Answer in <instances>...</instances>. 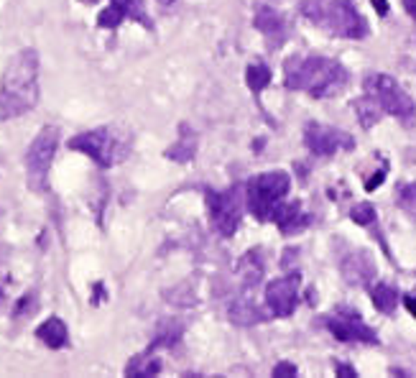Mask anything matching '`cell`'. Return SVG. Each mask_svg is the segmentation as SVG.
<instances>
[{
	"label": "cell",
	"instance_id": "cell-1",
	"mask_svg": "<svg viewBox=\"0 0 416 378\" xmlns=\"http://www.w3.org/2000/svg\"><path fill=\"white\" fill-rule=\"evenodd\" d=\"M38 103V54L36 49H21L8 61L0 85V120L18 118L34 110Z\"/></svg>",
	"mask_w": 416,
	"mask_h": 378
},
{
	"label": "cell",
	"instance_id": "cell-2",
	"mask_svg": "<svg viewBox=\"0 0 416 378\" xmlns=\"http://www.w3.org/2000/svg\"><path fill=\"white\" fill-rule=\"evenodd\" d=\"M348 69L325 57H294L286 61L283 82L289 89H302L312 97H332L348 85Z\"/></svg>",
	"mask_w": 416,
	"mask_h": 378
},
{
	"label": "cell",
	"instance_id": "cell-3",
	"mask_svg": "<svg viewBox=\"0 0 416 378\" xmlns=\"http://www.w3.org/2000/svg\"><path fill=\"white\" fill-rule=\"evenodd\" d=\"M302 13L312 23L342 38H365L368 21L350 0H304Z\"/></svg>",
	"mask_w": 416,
	"mask_h": 378
},
{
	"label": "cell",
	"instance_id": "cell-4",
	"mask_svg": "<svg viewBox=\"0 0 416 378\" xmlns=\"http://www.w3.org/2000/svg\"><path fill=\"white\" fill-rule=\"evenodd\" d=\"M69 149L82 151L103 169H107V166L126 161L128 151H131V136L115 131V128H92V131L69 138Z\"/></svg>",
	"mask_w": 416,
	"mask_h": 378
},
{
	"label": "cell",
	"instance_id": "cell-5",
	"mask_svg": "<svg viewBox=\"0 0 416 378\" xmlns=\"http://www.w3.org/2000/svg\"><path fill=\"white\" fill-rule=\"evenodd\" d=\"M291 179L286 171H268L248 182V208L258 220H271L276 208L289 194Z\"/></svg>",
	"mask_w": 416,
	"mask_h": 378
},
{
	"label": "cell",
	"instance_id": "cell-6",
	"mask_svg": "<svg viewBox=\"0 0 416 378\" xmlns=\"http://www.w3.org/2000/svg\"><path fill=\"white\" fill-rule=\"evenodd\" d=\"M57 149H59V128L57 126H44L31 141L29 154H26V179L34 192H46L49 169H52Z\"/></svg>",
	"mask_w": 416,
	"mask_h": 378
},
{
	"label": "cell",
	"instance_id": "cell-7",
	"mask_svg": "<svg viewBox=\"0 0 416 378\" xmlns=\"http://www.w3.org/2000/svg\"><path fill=\"white\" fill-rule=\"evenodd\" d=\"M365 89L371 92L388 115H396L401 120H411L416 115V105L406 92L401 89V85L388 75H368L365 77Z\"/></svg>",
	"mask_w": 416,
	"mask_h": 378
},
{
	"label": "cell",
	"instance_id": "cell-8",
	"mask_svg": "<svg viewBox=\"0 0 416 378\" xmlns=\"http://www.w3.org/2000/svg\"><path fill=\"white\" fill-rule=\"evenodd\" d=\"M207 205H209V220L217 228V233L230 238L238 230L240 215H243L240 189L232 187L228 192H207Z\"/></svg>",
	"mask_w": 416,
	"mask_h": 378
},
{
	"label": "cell",
	"instance_id": "cell-9",
	"mask_svg": "<svg viewBox=\"0 0 416 378\" xmlns=\"http://www.w3.org/2000/svg\"><path fill=\"white\" fill-rule=\"evenodd\" d=\"M304 143L306 149L317 156H332L340 149H352L355 141L348 133H342L337 128L322 126V123H306L304 128Z\"/></svg>",
	"mask_w": 416,
	"mask_h": 378
},
{
	"label": "cell",
	"instance_id": "cell-10",
	"mask_svg": "<svg viewBox=\"0 0 416 378\" xmlns=\"http://www.w3.org/2000/svg\"><path fill=\"white\" fill-rule=\"evenodd\" d=\"M325 325H327L329 333L342 342H368V345H376V342H378V335L373 333L368 325L360 322L357 312L340 310L337 314L325 319Z\"/></svg>",
	"mask_w": 416,
	"mask_h": 378
},
{
	"label": "cell",
	"instance_id": "cell-11",
	"mask_svg": "<svg viewBox=\"0 0 416 378\" xmlns=\"http://www.w3.org/2000/svg\"><path fill=\"white\" fill-rule=\"evenodd\" d=\"M299 276H283V279H276L266 286V304L268 310L274 312L276 317H289L297 310L299 302Z\"/></svg>",
	"mask_w": 416,
	"mask_h": 378
},
{
	"label": "cell",
	"instance_id": "cell-12",
	"mask_svg": "<svg viewBox=\"0 0 416 378\" xmlns=\"http://www.w3.org/2000/svg\"><path fill=\"white\" fill-rule=\"evenodd\" d=\"M373 274H376V266H373L371 256L365 251L350 253L348 259L342 261V276L352 286H365L373 279Z\"/></svg>",
	"mask_w": 416,
	"mask_h": 378
},
{
	"label": "cell",
	"instance_id": "cell-13",
	"mask_svg": "<svg viewBox=\"0 0 416 378\" xmlns=\"http://www.w3.org/2000/svg\"><path fill=\"white\" fill-rule=\"evenodd\" d=\"M255 29L263 34V36L271 41L274 46H278L286 38V21L281 18V13L278 10H274V8L268 6H258V10H255Z\"/></svg>",
	"mask_w": 416,
	"mask_h": 378
},
{
	"label": "cell",
	"instance_id": "cell-14",
	"mask_svg": "<svg viewBox=\"0 0 416 378\" xmlns=\"http://www.w3.org/2000/svg\"><path fill=\"white\" fill-rule=\"evenodd\" d=\"M271 220L278 225V230H281L283 235L299 233V230L306 228V223H309V217H306V212L302 210V205H299V202H291V205H283V208L278 205Z\"/></svg>",
	"mask_w": 416,
	"mask_h": 378
},
{
	"label": "cell",
	"instance_id": "cell-15",
	"mask_svg": "<svg viewBox=\"0 0 416 378\" xmlns=\"http://www.w3.org/2000/svg\"><path fill=\"white\" fill-rule=\"evenodd\" d=\"M36 335H38V340L44 342L46 348H52V350L64 348V345H67V340H69L67 325H64L59 317H49L46 322H41V325H38V330H36Z\"/></svg>",
	"mask_w": 416,
	"mask_h": 378
},
{
	"label": "cell",
	"instance_id": "cell-16",
	"mask_svg": "<svg viewBox=\"0 0 416 378\" xmlns=\"http://www.w3.org/2000/svg\"><path fill=\"white\" fill-rule=\"evenodd\" d=\"M228 317H230L232 325H240V327H253V325H260L266 314L260 307L251 302V299H238V302L230 304V312H228Z\"/></svg>",
	"mask_w": 416,
	"mask_h": 378
},
{
	"label": "cell",
	"instance_id": "cell-17",
	"mask_svg": "<svg viewBox=\"0 0 416 378\" xmlns=\"http://www.w3.org/2000/svg\"><path fill=\"white\" fill-rule=\"evenodd\" d=\"M352 110H355L357 120H360V126L363 128H373L380 118H383V112H386L383 110V105H380L371 92H368L365 97H360V100H355V103H352Z\"/></svg>",
	"mask_w": 416,
	"mask_h": 378
},
{
	"label": "cell",
	"instance_id": "cell-18",
	"mask_svg": "<svg viewBox=\"0 0 416 378\" xmlns=\"http://www.w3.org/2000/svg\"><path fill=\"white\" fill-rule=\"evenodd\" d=\"M126 18H128L126 0H112L110 6L97 15V26H100V29H118L120 21H126Z\"/></svg>",
	"mask_w": 416,
	"mask_h": 378
},
{
	"label": "cell",
	"instance_id": "cell-19",
	"mask_svg": "<svg viewBox=\"0 0 416 378\" xmlns=\"http://www.w3.org/2000/svg\"><path fill=\"white\" fill-rule=\"evenodd\" d=\"M240 276H243V286L246 289H253L255 284L263 279V266H260V259H258V253H248L246 259L240 261Z\"/></svg>",
	"mask_w": 416,
	"mask_h": 378
},
{
	"label": "cell",
	"instance_id": "cell-20",
	"mask_svg": "<svg viewBox=\"0 0 416 378\" xmlns=\"http://www.w3.org/2000/svg\"><path fill=\"white\" fill-rule=\"evenodd\" d=\"M158 371H161V361L156 356H151V353L135 356L126 368L128 376H156Z\"/></svg>",
	"mask_w": 416,
	"mask_h": 378
},
{
	"label": "cell",
	"instance_id": "cell-21",
	"mask_svg": "<svg viewBox=\"0 0 416 378\" xmlns=\"http://www.w3.org/2000/svg\"><path fill=\"white\" fill-rule=\"evenodd\" d=\"M194 151H197V138H194V133L189 131V128H184L179 143H174V146L166 151V156L174 159V161H189V159L194 156Z\"/></svg>",
	"mask_w": 416,
	"mask_h": 378
},
{
	"label": "cell",
	"instance_id": "cell-22",
	"mask_svg": "<svg viewBox=\"0 0 416 378\" xmlns=\"http://www.w3.org/2000/svg\"><path fill=\"white\" fill-rule=\"evenodd\" d=\"M371 299H373V307L383 314H391L396 310V302H399V294L396 289H391L388 284H378V286H373L371 291Z\"/></svg>",
	"mask_w": 416,
	"mask_h": 378
},
{
	"label": "cell",
	"instance_id": "cell-23",
	"mask_svg": "<svg viewBox=\"0 0 416 378\" xmlns=\"http://www.w3.org/2000/svg\"><path fill=\"white\" fill-rule=\"evenodd\" d=\"M246 82H248V87H251L253 92H260V89L271 82V69H268L266 64H260V61H253L251 67H248V72H246Z\"/></svg>",
	"mask_w": 416,
	"mask_h": 378
},
{
	"label": "cell",
	"instance_id": "cell-24",
	"mask_svg": "<svg viewBox=\"0 0 416 378\" xmlns=\"http://www.w3.org/2000/svg\"><path fill=\"white\" fill-rule=\"evenodd\" d=\"M350 217H352V223H357V225H371L373 220H376V208L368 205V202H360V205L352 208Z\"/></svg>",
	"mask_w": 416,
	"mask_h": 378
},
{
	"label": "cell",
	"instance_id": "cell-25",
	"mask_svg": "<svg viewBox=\"0 0 416 378\" xmlns=\"http://www.w3.org/2000/svg\"><path fill=\"white\" fill-rule=\"evenodd\" d=\"M36 307H38L36 294H34V291H29V294H26V297H23L21 302L15 304V317H21V319L31 317V314L36 312Z\"/></svg>",
	"mask_w": 416,
	"mask_h": 378
},
{
	"label": "cell",
	"instance_id": "cell-26",
	"mask_svg": "<svg viewBox=\"0 0 416 378\" xmlns=\"http://www.w3.org/2000/svg\"><path fill=\"white\" fill-rule=\"evenodd\" d=\"M274 376L276 378H291V376H297V365L286 363V361H283V363H278L274 368Z\"/></svg>",
	"mask_w": 416,
	"mask_h": 378
},
{
	"label": "cell",
	"instance_id": "cell-27",
	"mask_svg": "<svg viewBox=\"0 0 416 378\" xmlns=\"http://www.w3.org/2000/svg\"><path fill=\"white\" fill-rule=\"evenodd\" d=\"M383 179H386V166H383V169H380L378 174H376V177H371L368 182H365V189H368V192H373L376 187L383 184Z\"/></svg>",
	"mask_w": 416,
	"mask_h": 378
},
{
	"label": "cell",
	"instance_id": "cell-28",
	"mask_svg": "<svg viewBox=\"0 0 416 378\" xmlns=\"http://www.w3.org/2000/svg\"><path fill=\"white\" fill-rule=\"evenodd\" d=\"M401 200L409 202V205H414V208H416V182H414V184L403 187V189H401Z\"/></svg>",
	"mask_w": 416,
	"mask_h": 378
},
{
	"label": "cell",
	"instance_id": "cell-29",
	"mask_svg": "<svg viewBox=\"0 0 416 378\" xmlns=\"http://www.w3.org/2000/svg\"><path fill=\"white\" fill-rule=\"evenodd\" d=\"M337 373H340L342 378H355V376H357L355 368H350V365H345V363L337 365Z\"/></svg>",
	"mask_w": 416,
	"mask_h": 378
},
{
	"label": "cell",
	"instance_id": "cell-30",
	"mask_svg": "<svg viewBox=\"0 0 416 378\" xmlns=\"http://www.w3.org/2000/svg\"><path fill=\"white\" fill-rule=\"evenodd\" d=\"M371 3L376 6L378 15H388V0H371Z\"/></svg>",
	"mask_w": 416,
	"mask_h": 378
},
{
	"label": "cell",
	"instance_id": "cell-31",
	"mask_svg": "<svg viewBox=\"0 0 416 378\" xmlns=\"http://www.w3.org/2000/svg\"><path fill=\"white\" fill-rule=\"evenodd\" d=\"M403 304H406V310H409L411 314L416 317V297H406V299H403Z\"/></svg>",
	"mask_w": 416,
	"mask_h": 378
},
{
	"label": "cell",
	"instance_id": "cell-32",
	"mask_svg": "<svg viewBox=\"0 0 416 378\" xmlns=\"http://www.w3.org/2000/svg\"><path fill=\"white\" fill-rule=\"evenodd\" d=\"M403 6H406L411 18H416V0H403Z\"/></svg>",
	"mask_w": 416,
	"mask_h": 378
},
{
	"label": "cell",
	"instance_id": "cell-33",
	"mask_svg": "<svg viewBox=\"0 0 416 378\" xmlns=\"http://www.w3.org/2000/svg\"><path fill=\"white\" fill-rule=\"evenodd\" d=\"M158 3H161V6H171V3H174V0H158Z\"/></svg>",
	"mask_w": 416,
	"mask_h": 378
},
{
	"label": "cell",
	"instance_id": "cell-34",
	"mask_svg": "<svg viewBox=\"0 0 416 378\" xmlns=\"http://www.w3.org/2000/svg\"><path fill=\"white\" fill-rule=\"evenodd\" d=\"M87 3H97V0H87Z\"/></svg>",
	"mask_w": 416,
	"mask_h": 378
}]
</instances>
